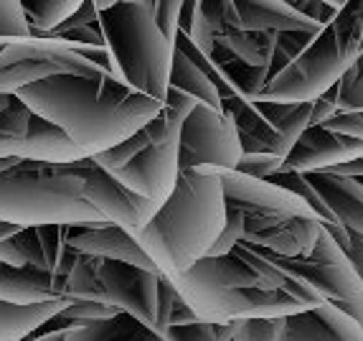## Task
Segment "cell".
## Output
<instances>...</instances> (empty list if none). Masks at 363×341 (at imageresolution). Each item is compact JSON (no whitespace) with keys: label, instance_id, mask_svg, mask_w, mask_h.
Here are the masks:
<instances>
[{"label":"cell","instance_id":"cell-43","mask_svg":"<svg viewBox=\"0 0 363 341\" xmlns=\"http://www.w3.org/2000/svg\"><path fill=\"white\" fill-rule=\"evenodd\" d=\"M323 128L330 130V133L348 135V138L363 141V112H356V115H335L333 120H328Z\"/></svg>","mask_w":363,"mask_h":341},{"label":"cell","instance_id":"cell-40","mask_svg":"<svg viewBox=\"0 0 363 341\" xmlns=\"http://www.w3.org/2000/svg\"><path fill=\"white\" fill-rule=\"evenodd\" d=\"M183 3L181 0H168V3H152V21L165 36V41L176 46L178 38V21H181Z\"/></svg>","mask_w":363,"mask_h":341},{"label":"cell","instance_id":"cell-18","mask_svg":"<svg viewBox=\"0 0 363 341\" xmlns=\"http://www.w3.org/2000/svg\"><path fill=\"white\" fill-rule=\"evenodd\" d=\"M239 28L252 33H320L323 26L305 18L290 0H236Z\"/></svg>","mask_w":363,"mask_h":341},{"label":"cell","instance_id":"cell-36","mask_svg":"<svg viewBox=\"0 0 363 341\" xmlns=\"http://www.w3.org/2000/svg\"><path fill=\"white\" fill-rule=\"evenodd\" d=\"M231 341H274L282 329V318H244L231 323Z\"/></svg>","mask_w":363,"mask_h":341},{"label":"cell","instance_id":"cell-28","mask_svg":"<svg viewBox=\"0 0 363 341\" xmlns=\"http://www.w3.org/2000/svg\"><path fill=\"white\" fill-rule=\"evenodd\" d=\"M82 0H21L30 38H49L67 18L79 11Z\"/></svg>","mask_w":363,"mask_h":341},{"label":"cell","instance_id":"cell-49","mask_svg":"<svg viewBox=\"0 0 363 341\" xmlns=\"http://www.w3.org/2000/svg\"><path fill=\"white\" fill-rule=\"evenodd\" d=\"M323 232H325L328 237L338 244L340 250L348 252V247H351V232L345 229L343 224H338V222H330V224H323Z\"/></svg>","mask_w":363,"mask_h":341},{"label":"cell","instance_id":"cell-53","mask_svg":"<svg viewBox=\"0 0 363 341\" xmlns=\"http://www.w3.org/2000/svg\"><path fill=\"white\" fill-rule=\"evenodd\" d=\"M6 46H8V41H6V38H0V54L6 51Z\"/></svg>","mask_w":363,"mask_h":341},{"label":"cell","instance_id":"cell-35","mask_svg":"<svg viewBox=\"0 0 363 341\" xmlns=\"http://www.w3.org/2000/svg\"><path fill=\"white\" fill-rule=\"evenodd\" d=\"M61 318H67L72 323H94V321H107V318H115L120 311H115L109 303H97V301H69L67 305L61 308Z\"/></svg>","mask_w":363,"mask_h":341},{"label":"cell","instance_id":"cell-25","mask_svg":"<svg viewBox=\"0 0 363 341\" xmlns=\"http://www.w3.org/2000/svg\"><path fill=\"white\" fill-rule=\"evenodd\" d=\"M168 87L183 92V94H191L199 102H203L206 107L216 112H224L221 107V97H218V90L213 87V82L208 80L206 74L196 67L194 61L183 56L181 51H173V64H170V77Z\"/></svg>","mask_w":363,"mask_h":341},{"label":"cell","instance_id":"cell-22","mask_svg":"<svg viewBox=\"0 0 363 341\" xmlns=\"http://www.w3.org/2000/svg\"><path fill=\"white\" fill-rule=\"evenodd\" d=\"M18 161H36V163H51V166H69L82 161L84 156L79 148L61 133L56 125L41 120L33 115L28 130H26L23 141L16 151Z\"/></svg>","mask_w":363,"mask_h":341},{"label":"cell","instance_id":"cell-20","mask_svg":"<svg viewBox=\"0 0 363 341\" xmlns=\"http://www.w3.org/2000/svg\"><path fill=\"white\" fill-rule=\"evenodd\" d=\"M67 283L36 268H13L0 262V301L13 305H36L64 298Z\"/></svg>","mask_w":363,"mask_h":341},{"label":"cell","instance_id":"cell-34","mask_svg":"<svg viewBox=\"0 0 363 341\" xmlns=\"http://www.w3.org/2000/svg\"><path fill=\"white\" fill-rule=\"evenodd\" d=\"M313 313L325 323V329L338 341H363V329L356 318H351L345 311H340L335 303H323L313 308Z\"/></svg>","mask_w":363,"mask_h":341},{"label":"cell","instance_id":"cell-47","mask_svg":"<svg viewBox=\"0 0 363 341\" xmlns=\"http://www.w3.org/2000/svg\"><path fill=\"white\" fill-rule=\"evenodd\" d=\"M188 323H199V318H196V313L188 308L186 301H183L181 296H176V301H173V311H170L168 329L170 326H188Z\"/></svg>","mask_w":363,"mask_h":341},{"label":"cell","instance_id":"cell-9","mask_svg":"<svg viewBox=\"0 0 363 341\" xmlns=\"http://www.w3.org/2000/svg\"><path fill=\"white\" fill-rule=\"evenodd\" d=\"M178 296L186 301L199 321L218 323V326L244 318H285L310 311L300 301L272 288H229V291L208 293L178 291Z\"/></svg>","mask_w":363,"mask_h":341},{"label":"cell","instance_id":"cell-33","mask_svg":"<svg viewBox=\"0 0 363 341\" xmlns=\"http://www.w3.org/2000/svg\"><path fill=\"white\" fill-rule=\"evenodd\" d=\"M163 341H231L234 339V329L231 323L218 326V323H188V326H170V329L160 331Z\"/></svg>","mask_w":363,"mask_h":341},{"label":"cell","instance_id":"cell-3","mask_svg":"<svg viewBox=\"0 0 363 341\" xmlns=\"http://www.w3.org/2000/svg\"><path fill=\"white\" fill-rule=\"evenodd\" d=\"M97 28L112 61V77L145 97L165 104L176 46L152 21V3H99Z\"/></svg>","mask_w":363,"mask_h":341},{"label":"cell","instance_id":"cell-30","mask_svg":"<svg viewBox=\"0 0 363 341\" xmlns=\"http://www.w3.org/2000/svg\"><path fill=\"white\" fill-rule=\"evenodd\" d=\"M99 260L89 255H79L74 262L72 273L67 275V286H64V298L69 301H97V303H107L104 301L102 283H99Z\"/></svg>","mask_w":363,"mask_h":341},{"label":"cell","instance_id":"cell-11","mask_svg":"<svg viewBox=\"0 0 363 341\" xmlns=\"http://www.w3.org/2000/svg\"><path fill=\"white\" fill-rule=\"evenodd\" d=\"M99 283H102L104 301L115 311L128 313L140 321L145 329L155 331V311H157V283L160 273L133 268L125 262L99 260Z\"/></svg>","mask_w":363,"mask_h":341},{"label":"cell","instance_id":"cell-2","mask_svg":"<svg viewBox=\"0 0 363 341\" xmlns=\"http://www.w3.org/2000/svg\"><path fill=\"white\" fill-rule=\"evenodd\" d=\"M226 227V201L216 168L181 170L170 196L143 229L128 232L165 278L203 260Z\"/></svg>","mask_w":363,"mask_h":341},{"label":"cell","instance_id":"cell-7","mask_svg":"<svg viewBox=\"0 0 363 341\" xmlns=\"http://www.w3.org/2000/svg\"><path fill=\"white\" fill-rule=\"evenodd\" d=\"M282 268L303 278L305 283L320 293L328 303H335L340 311H345L351 318H356L363 329V281L358 275L356 265L348 260L343 250L325 232L315 242L313 252L308 257H277Z\"/></svg>","mask_w":363,"mask_h":341},{"label":"cell","instance_id":"cell-31","mask_svg":"<svg viewBox=\"0 0 363 341\" xmlns=\"http://www.w3.org/2000/svg\"><path fill=\"white\" fill-rule=\"evenodd\" d=\"M335 107L338 115H356L363 112V51L356 59L348 72L340 77V82L335 85Z\"/></svg>","mask_w":363,"mask_h":341},{"label":"cell","instance_id":"cell-1","mask_svg":"<svg viewBox=\"0 0 363 341\" xmlns=\"http://www.w3.org/2000/svg\"><path fill=\"white\" fill-rule=\"evenodd\" d=\"M16 97L36 117L56 125L84 158L120 146L165 107L157 99L133 92L112 74H61L23 87Z\"/></svg>","mask_w":363,"mask_h":341},{"label":"cell","instance_id":"cell-48","mask_svg":"<svg viewBox=\"0 0 363 341\" xmlns=\"http://www.w3.org/2000/svg\"><path fill=\"white\" fill-rule=\"evenodd\" d=\"M323 173H330V176H340V178H356V181H363V158L348 161V163L333 166V168L323 170Z\"/></svg>","mask_w":363,"mask_h":341},{"label":"cell","instance_id":"cell-16","mask_svg":"<svg viewBox=\"0 0 363 341\" xmlns=\"http://www.w3.org/2000/svg\"><path fill=\"white\" fill-rule=\"evenodd\" d=\"M176 291H229V288H267L264 281L236 255L203 257L186 273L168 278Z\"/></svg>","mask_w":363,"mask_h":341},{"label":"cell","instance_id":"cell-8","mask_svg":"<svg viewBox=\"0 0 363 341\" xmlns=\"http://www.w3.org/2000/svg\"><path fill=\"white\" fill-rule=\"evenodd\" d=\"M242 158V146L236 125L226 112H216L199 102L183 120L178 138V168H208L234 170Z\"/></svg>","mask_w":363,"mask_h":341},{"label":"cell","instance_id":"cell-57","mask_svg":"<svg viewBox=\"0 0 363 341\" xmlns=\"http://www.w3.org/2000/svg\"><path fill=\"white\" fill-rule=\"evenodd\" d=\"M361 183H363V181H361Z\"/></svg>","mask_w":363,"mask_h":341},{"label":"cell","instance_id":"cell-5","mask_svg":"<svg viewBox=\"0 0 363 341\" xmlns=\"http://www.w3.org/2000/svg\"><path fill=\"white\" fill-rule=\"evenodd\" d=\"M363 51V0L345 3L333 23L313 38L252 102H315L340 82Z\"/></svg>","mask_w":363,"mask_h":341},{"label":"cell","instance_id":"cell-52","mask_svg":"<svg viewBox=\"0 0 363 341\" xmlns=\"http://www.w3.org/2000/svg\"><path fill=\"white\" fill-rule=\"evenodd\" d=\"M8 97H11V94H0V112H3V107L8 104Z\"/></svg>","mask_w":363,"mask_h":341},{"label":"cell","instance_id":"cell-19","mask_svg":"<svg viewBox=\"0 0 363 341\" xmlns=\"http://www.w3.org/2000/svg\"><path fill=\"white\" fill-rule=\"evenodd\" d=\"M313 189L325 201L333 220L343 224L351 234L363 237V183L356 178H340L330 173H305Z\"/></svg>","mask_w":363,"mask_h":341},{"label":"cell","instance_id":"cell-44","mask_svg":"<svg viewBox=\"0 0 363 341\" xmlns=\"http://www.w3.org/2000/svg\"><path fill=\"white\" fill-rule=\"evenodd\" d=\"M56 38L69 43V46H104L102 33H99L97 26H79V28L64 31V33Z\"/></svg>","mask_w":363,"mask_h":341},{"label":"cell","instance_id":"cell-13","mask_svg":"<svg viewBox=\"0 0 363 341\" xmlns=\"http://www.w3.org/2000/svg\"><path fill=\"white\" fill-rule=\"evenodd\" d=\"M224 189L226 209L242 214H279V217H305L320 220L303 199L264 178L244 176L239 170H216Z\"/></svg>","mask_w":363,"mask_h":341},{"label":"cell","instance_id":"cell-41","mask_svg":"<svg viewBox=\"0 0 363 341\" xmlns=\"http://www.w3.org/2000/svg\"><path fill=\"white\" fill-rule=\"evenodd\" d=\"M176 288L173 283L160 275V283H157V311H155V334L168 329V321H170V311H173V301H176Z\"/></svg>","mask_w":363,"mask_h":341},{"label":"cell","instance_id":"cell-10","mask_svg":"<svg viewBox=\"0 0 363 341\" xmlns=\"http://www.w3.org/2000/svg\"><path fill=\"white\" fill-rule=\"evenodd\" d=\"M72 173H77L82 181V196L94 212L109 224L122 227L125 232L143 229L155 217L160 204L150 199H143L128 186H122L112 173L99 168L91 158H82L77 163H69Z\"/></svg>","mask_w":363,"mask_h":341},{"label":"cell","instance_id":"cell-17","mask_svg":"<svg viewBox=\"0 0 363 341\" xmlns=\"http://www.w3.org/2000/svg\"><path fill=\"white\" fill-rule=\"evenodd\" d=\"M69 247H74L79 255H89V257H97V260L125 262V265H133V268L157 273V268L150 262V257L140 250V244L122 227L109 224V222L86 224L82 232L69 237Z\"/></svg>","mask_w":363,"mask_h":341},{"label":"cell","instance_id":"cell-6","mask_svg":"<svg viewBox=\"0 0 363 341\" xmlns=\"http://www.w3.org/2000/svg\"><path fill=\"white\" fill-rule=\"evenodd\" d=\"M61 74L102 77L109 72L82 59L59 38H13L0 54V94H16L23 87Z\"/></svg>","mask_w":363,"mask_h":341},{"label":"cell","instance_id":"cell-26","mask_svg":"<svg viewBox=\"0 0 363 341\" xmlns=\"http://www.w3.org/2000/svg\"><path fill=\"white\" fill-rule=\"evenodd\" d=\"M224 16H226V3H221V0H211V3L194 0L191 26H188L186 36L201 54L213 56V51H216V36L224 33Z\"/></svg>","mask_w":363,"mask_h":341},{"label":"cell","instance_id":"cell-24","mask_svg":"<svg viewBox=\"0 0 363 341\" xmlns=\"http://www.w3.org/2000/svg\"><path fill=\"white\" fill-rule=\"evenodd\" d=\"M216 46L221 51L247 67H267L272 64L277 33H252V31H229L216 38Z\"/></svg>","mask_w":363,"mask_h":341},{"label":"cell","instance_id":"cell-32","mask_svg":"<svg viewBox=\"0 0 363 341\" xmlns=\"http://www.w3.org/2000/svg\"><path fill=\"white\" fill-rule=\"evenodd\" d=\"M279 336H282V341H338L313 311L285 316Z\"/></svg>","mask_w":363,"mask_h":341},{"label":"cell","instance_id":"cell-14","mask_svg":"<svg viewBox=\"0 0 363 341\" xmlns=\"http://www.w3.org/2000/svg\"><path fill=\"white\" fill-rule=\"evenodd\" d=\"M178 138H181V130L170 133L165 141L155 143L140 156H135L128 166H122L112 176L138 196L150 199L163 207V201L170 196L178 176H181V168H178Z\"/></svg>","mask_w":363,"mask_h":341},{"label":"cell","instance_id":"cell-21","mask_svg":"<svg viewBox=\"0 0 363 341\" xmlns=\"http://www.w3.org/2000/svg\"><path fill=\"white\" fill-rule=\"evenodd\" d=\"M183 120H186V115H178V112L163 107V110L157 112V117H152V120L147 122V125H143L138 133L130 135L128 141H122L120 146L99 153V156H94L91 161H94L99 168L107 170V173H115L122 166H128L135 156H140V153L147 151V148L155 146V143L165 141L170 133H178Z\"/></svg>","mask_w":363,"mask_h":341},{"label":"cell","instance_id":"cell-54","mask_svg":"<svg viewBox=\"0 0 363 341\" xmlns=\"http://www.w3.org/2000/svg\"><path fill=\"white\" fill-rule=\"evenodd\" d=\"M358 270V275H361V281H363V268H356Z\"/></svg>","mask_w":363,"mask_h":341},{"label":"cell","instance_id":"cell-27","mask_svg":"<svg viewBox=\"0 0 363 341\" xmlns=\"http://www.w3.org/2000/svg\"><path fill=\"white\" fill-rule=\"evenodd\" d=\"M257 110L264 115L269 128L285 143L295 146L297 138L310 128L313 102H255Z\"/></svg>","mask_w":363,"mask_h":341},{"label":"cell","instance_id":"cell-12","mask_svg":"<svg viewBox=\"0 0 363 341\" xmlns=\"http://www.w3.org/2000/svg\"><path fill=\"white\" fill-rule=\"evenodd\" d=\"M323 222L279 214H244V239L274 257H308L320 237Z\"/></svg>","mask_w":363,"mask_h":341},{"label":"cell","instance_id":"cell-15","mask_svg":"<svg viewBox=\"0 0 363 341\" xmlns=\"http://www.w3.org/2000/svg\"><path fill=\"white\" fill-rule=\"evenodd\" d=\"M356 158H363V141L330 133L323 125H318V128H308L297 138V143L292 146L290 156L282 161L279 170L318 173V170H328L333 166L348 163V161Z\"/></svg>","mask_w":363,"mask_h":341},{"label":"cell","instance_id":"cell-29","mask_svg":"<svg viewBox=\"0 0 363 341\" xmlns=\"http://www.w3.org/2000/svg\"><path fill=\"white\" fill-rule=\"evenodd\" d=\"M33 112L16 94L8 97V104L0 112V158H16L21 141L28 130Z\"/></svg>","mask_w":363,"mask_h":341},{"label":"cell","instance_id":"cell-23","mask_svg":"<svg viewBox=\"0 0 363 341\" xmlns=\"http://www.w3.org/2000/svg\"><path fill=\"white\" fill-rule=\"evenodd\" d=\"M67 305V298L36 305H13L0 301V341H26L33 331L54 318Z\"/></svg>","mask_w":363,"mask_h":341},{"label":"cell","instance_id":"cell-45","mask_svg":"<svg viewBox=\"0 0 363 341\" xmlns=\"http://www.w3.org/2000/svg\"><path fill=\"white\" fill-rule=\"evenodd\" d=\"M79 26H97V6H94V0H91V3H82V6H79V11L74 13L72 18L64 21V23H61L49 38H56V36H61L64 31L79 28Z\"/></svg>","mask_w":363,"mask_h":341},{"label":"cell","instance_id":"cell-46","mask_svg":"<svg viewBox=\"0 0 363 341\" xmlns=\"http://www.w3.org/2000/svg\"><path fill=\"white\" fill-rule=\"evenodd\" d=\"M315 36H318V33H279V36H277V46L285 51V54L290 56L292 61H295L297 56L303 54L310 43H313Z\"/></svg>","mask_w":363,"mask_h":341},{"label":"cell","instance_id":"cell-37","mask_svg":"<svg viewBox=\"0 0 363 341\" xmlns=\"http://www.w3.org/2000/svg\"><path fill=\"white\" fill-rule=\"evenodd\" d=\"M0 38H30L21 0H0Z\"/></svg>","mask_w":363,"mask_h":341},{"label":"cell","instance_id":"cell-42","mask_svg":"<svg viewBox=\"0 0 363 341\" xmlns=\"http://www.w3.org/2000/svg\"><path fill=\"white\" fill-rule=\"evenodd\" d=\"M335 87H330V90L323 94V97H318L313 102V112H310V128H318V125H325L328 120H333L335 115H338V107H335Z\"/></svg>","mask_w":363,"mask_h":341},{"label":"cell","instance_id":"cell-55","mask_svg":"<svg viewBox=\"0 0 363 341\" xmlns=\"http://www.w3.org/2000/svg\"><path fill=\"white\" fill-rule=\"evenodd\" d=\"M274 341H282V336H279V334H277V339H274Z\"/></svg>","mask_w":363,"mask_h":341},{"label":"cell","instance_id":"cell-51","mask_svg":"<svg viewBox=\"0 0 363 341\" xmlns=\"http://www.w3.org/2000/svg\"><path fill=\"white\" fill-rule=\"evenodd\" d=\"M26 227H18V224H8V222H0V242H6V239L16 237L18 232H23Z\"/></svg>","mask_w":363,"mask_h":341},{"label":"cell","instance_id":"cell-4","mask_svg":"<svg viewBox=\"0 0 363 341\" xmlns=\"http://www.w3.org/2000/svg\"><path fill=\"white\" fill-rule=\"evenodd\" d=\"M0 222L18 227L99 224L104 222L82 196L69 166L18 161L0 173Z\"/></svg>","mask_w":363,"mask_h":341},{"label":"cell","instance_id":"cell-39","mask_svg":"<svg viewBox=\"0 0 363 341\" xmlns=\"http://www.w3.org/2000/svg\"><path fill=\"white\" fill-rule=\"evenodd\" d=\"M279 168H282V158L279 156H272V153H242V158H239L234 170H239L244 176L269 181Z\"/></svg>","mask_w":363,"mask_h":341},{"label":"cell","instance_id":"cell-50","mask_svg":"<svg viewBox=\"0 0 363 341\" xmlns=\"http://www.w3.org/2000/svg\"><path fill=\"white\" fill-rule=\"evenodd\" d=\"M348 260L356 265V268H363V237L358 234H351V247H348Z\"/></svg>","mask_w":363,"mask_h":341},{"label":"cell","instance_id":"cell-56","mask_svg":"<svg viewBox=\"0 0 363 341\" xmlns=\"http://www.w3.org/2000/svg\"><path fill=\"white\" fill-rule=\"evenodd\" d=\"M30 341H38V339H30Z\"/></svg>","mask_w":363,"mask_h":341},{"label":"cell","instance_id":"cell-38","mask_svg":"<svg viewBox=\"0 0 363 341\" xmlns=\"http://www.w3.org/2000/svg\"><path fill=\"white\" fill-rule=\"evenodd\" d=\"M244 239V214L236 209H226V227L221 229L218 239L213 242V247L208 250L206 257H224L231 255L236 244Z\"/></svg>","mask_w":363,"mask_h":341}]
</instances>
